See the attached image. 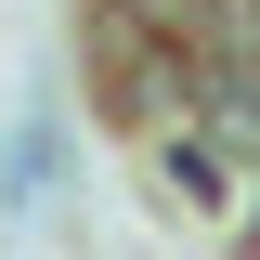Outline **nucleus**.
Returning a JSON list of instances; mask_svg holds the SVG:
<instances>
[{
  "instance_id": "1",
  "label": "nucleus",
  "mask_w": 260,
  "mask_h": 260,
  "mask_svg": "<svg viewBox=\"0 0 260 260\" xmlns=\"http://www.w3.org/2000/svg\"><path fill=\"white\" fill-rule=\"evenodd\" d=\"M91 91H104V117L130 130V143H143V130H169V117H195V52L169 26H143V13H104L91 26Z\"/></svg>"
},
{
  "instance_id": "2",
  "label": "nucleus",
  "mask_w": 260,
  "mask_h": 260,
  "mask_svg": "<svg viewBox=\"0 0 260 260\" xmlns=\"http://www.w3.org/2000/svg\"><path fill=\"white\" fill-rule=\"evenodd\" d=\"M52 182H65V130H52V117H26V130H13V208H39Z\"/></svg>"
}]
</instances>
